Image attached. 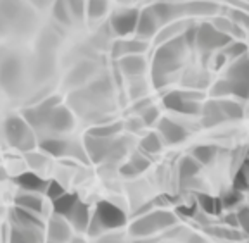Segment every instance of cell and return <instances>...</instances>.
<instances>
[{"label":"cell","instance_id":"1","mask_svg":"<svg viewBox=\"0 0 249 243\" xmlns=\"http://www.w3.org/2000/svg\"><path fill=\"white\" fill-rule=\"evenodd\" d=\"M185 38L177 36L173 40H168L166 43L160 47V50L154 55V78L160 80L164 78L166 74L173 73L177 67L180 66V59H182L183 52H185Z\"/></svg>","mask_w":249,"mask_h":243},{"label":"cell","instance_id":"2","mask_svg":"<svg viewBox=\"0 0 249 243\" xmlns=\"http://www.w3.org/2000/svg\"><path fill=\"white\" fill-rule=\"evenodd\" d=\"M175 224H177L175 214L166 212V211L147 212L130 226V233L133 236H139V238H147V236L154 235V233L161 231V229L171 228Z\"/></svg>","mask_w":249,"mask_h":243},{"label":"cell","instance_id":"3","mask_svg":"<svg viewBox=\"0 0 249 243\" xmlns=\"http://www.w3.org/2000/svg\"><path fill=\"white\" fill-rule=\"evenodd\" d=\"M5 135L9 143L18 150L28 152L35 147V136L24 117H9L5 123Z\"/></svg>","mask_w":249,"mask_h":243},{"label":"cell","instance_id":"4","mask_svg":"<svg viewBox=\"0 0 249 243\" xmlns=\"http://www.w3.org/2000/svg\"><path fill=\"white\" fill-rule=\"evenodd\" d=\"M196 43L201 50H214V49H225L229 43H232L230 40V35L227 33H222L220 30L213 26L210 23H204L197 28V38H196Z\"/></svg>","mask_w":249,"mask_h":243},{"label":"cell","instance_id":"5","mask_svg":"<svg viewBox=\"0 0 249 243\" xmlns=\"http://www.w3.org/2000/svg\"><path fill=\"white\" fill-rule=\"evenodd\" d=\"M93 217L99 221V224L102 226V229H116L124 226L126 223V216L120 207H116L111 202H99L95 207V214Z\"/></svg>","mask_w":249,"mask_h":243},{"label":"cell","instance_id":"6","mask_svg":"<svg viewBox=\"0 0 249 243\" xmlns=\"http://www.w3.org/2000/svg\"><path fill=\"white\" fill-rule=\"evenodd\" d=\"M140 12L137 9H124V11L118 12L113 16L111 19V28L118 36H128L132 33H135L137 23H139Z\"/></svg>","mask_w":249,"mask_h":243},{"label":"cell","instance_id":"7","mask_svg":"<svg viewBox=\"0 0 249 243\" xmlns=\"http://www.w3.org/2000/svg\"><path fill=\"white\" fill-rule=\"evenodd\" d=\"M57 105H59L57 97H52L49 100H43L42 104H38L36 107H31L24 112V121H26L31 128L47 126V121H49L51 112L54 111Z\"/></svg>","mask_w":249,"mask_h":243},{"label":"cell","instance_id":"8","mask_svg":"<svg viewBox=\"0 0 249 243\" xmlns=\"http://www.w3.org/2000/svg\"><path fill=\"white\" fill-rule=\"evenodd\" d=\"M113 142L97 136H87L85 138V150L92 162H102L106 157L113 154Z\"/></svg>","mask_w":249,"mask_h":243},{"label":"cell","instance_id":"9","mask_svg":"<svg viewBox=\"0 0 249 243\" xmlns=\"http://www.w3.org/2000/svg\"><path fill=\"white\" fill-rule=\"evenodd\" d=\"M158 130H160L161 136L166 143L170 145H177V143H182L187 138V130L182 124L175 123V121L163 117V119L158 123Z\"/></svg>","mask_w":249,"mask_h":243},{"label":"cell","instance_id":"10","mask_svg":"<svg viewBox=\"0 0 249 243\" xmlns=\"http://www.w3.org/2000/svg\"><path fill=\"white\" fill-rule=\"evenodd\" d=\"M158 28H160V21H158V17H156L154 11H152L151 7H147L140 12L135 35L139 36V40H147L156 35Z\"/></svg>","mask_w":249,"mask_h":243},{"label":"cell","instance_id":"11","mask_svg":"<svg viewBox=\"0 0 249 243\" xmlns=\"http://www.w3.org/2000/svg\"><path fill=\"white\" fill-rule=\"evenodd\" d=\"M73 124H74V121H73V116H71V112L68 111L66 107H62V105H57V107L51 112L49 121H47V126L55 133L70 131L71 128H73Z\"/></svg>","mask_w":249,"mask_h":243},{"label":"cell","instance_id":"12","mask_svg":"<svg viewBox=\"0 0 249 243\" xmlns=\"http://www.w3.org/2000/svg\"><path fill=\"white\" fill-rule=\"evenodd\" d=\"M49 238L52 243H68L71 238L70 224L62 219L61 216L54 217L49 223Z\"/></svg>","mask_w":249,"mask_h":243},{"label":"cell","instance_id":"13","mask_svg":"<svg viewBox=\"0 0 249 243\" xmlns=\"http://www.w3.org/2000/svg\"><path fill=\"white\" fill-rule=\"evenodd\" d=\"M66 219L70 221V224L76 231H85V229H89V224L92 217H90V214H89V207H87L83 202H78L76 207L71 211V214Z\"/></svg>","mask_w":249,"mask_h":243},{"label":"cell","instance_id":"14","mask_svg":"<svg viewBox=\"0 0 249 243\" xmlns=\"http://www.w3.org/2000/svg\"><path fill=\"white\" fill-rule=\"evenodd\" d=\"M120 69L126 76H140L145 71V59L142 55H124L120 59Z\"/></svg>","mask_w":249,"mask_h":243},{"label":"cell","instance_id":"15","mask_svg":"<svg viewBox=\"0 0 249 243\" xmlns=\"http://www.w3.org/2000/svg\"><path fill=\"white\" fill-rule=\"evenodd\" d=\"M16 183L21 186L23 190H26L28 193H35V192H45L47 190V181L42 179L36 173H23L16 178Z\"/></svg>","mask_w":249,"mask_h":243},{"label":"cell","instance_id":"16","mask_svg":"<svg viewBox=\"0 0 249 243\" xmlns=\"http://www.w3.org/2000/svg\"><path fill=\"white\" fill-rule=\"evenodd\" d=\"M147 49V43L144 40H123V42L116 43L114 47V54L118 57H124V55H140Z\"/></svg>","mask_w":249,"mask_h":243},{"label":"cell","instance_id":"17","mask_svg":"<svg viewBox=\"0 0 249 243\" xmlns=\"http://www.w3.org/2000/svg\"><path fill=\"white\" fill-rule=\"evenodd\" d=\"M201 114H202V124L206 128H213L222 123V121H225V116H223L222 109H220V104L214 100L208 102V104L202 107Z\"/></svg>","mask_w":249,"mask_h":243},{"label":"cell","instance_id":"18","mask_svg":"<svg viewBox=\"0 0 249 243\" xmlns=\"http://www.w3.org/2000/svg\"><path fill=\"white\" fill-rule=\"evenodd\" d=\"M40 147L43 152L54 155V157H64L71 152V145L61 138H47L40 143Z\"/></svg>","mask_w":249,"mask_h":243},{"label":"cell","instance_id":"19","mask_svg":"<svg viewBox=\"0 0 249 243\" xmlns=\"http://www.w3.org/2000/svg\"><path fill=\"white\" fill-rule=\"evenodd\" d=\"M78 202L80 200H78V197L74 193H64L62 197L55 198V200L52 202V207H54V212L57 214V216L68 217L71 214V211L76 207Z\"/></svg>","mask_w":249,"mask_h":243},{"label":"cell","instance_id":"20","mask_svg":"<svg viewBox=\"0 0 249 243\" xmlns=\"http://www.w3.org/2000/svg\"><path fill=\"white\" fill-rule=\"evenodd\" d=\"M227 78L233 81H249V55L237 59L227 71Z\"/></svg>","mask_w":249,"mask_h":243},{"label":"cell","instance_id":"21","mask_svg":"<svg viewBox=\"0 0 249 243\" xmlns=\"http://www.w3.org/2000/svg\"><path fill=\"white\" fill-rule=\"evenodd\" d=\"M19 73H21L19 62L16 61V59H7V61L0 66V81L7 86L19 78Z\"/></svg>","mask_w":249,"mask_h":243},{"label":"cell","instance_id":"22","mask_svg":"<svg viewBox=\"0 0 249 243\" xmlns=\"http://www.w3.org/2000/svg\"><path fill=\"white\" fill-rule=\"evenodd\" d=\"M16 205L21 207V209H24V211H30V212H33V214L42 212V209H43L42 200H40L36 195H33V193H23V195H18V197H16Z\"/></svg>","mask_w":249,"mask_h":243},{"label":"cell","instance_id":"23","mask_svg":"<svg viewBox=\"0 0 249 243\" xmlns=\"http://www.w3.org/2000/svg\"><path fill=\"white\" fill-rule=\"evenodd\" d=\"M199 173V162L194 157H183L178 166V176L182 181H191Z\"/></svg>","mask_w":249,"mask_h":243},{"label":"cell","instance_id":"24","mask_svg":"<svg viewBox=\"0 0 249 243\" xmlns=\"http://www.w3.org/2000/svg\"><path fill=\"white\" fill-rule=\"evenodd\" d=\"M151 9L154 11L160 24H168L177 14H178V7H175V5H171V4H166V2H160V4L152 5Z\"/></svg>","mask_w":249,"mask_h":243},{"label":"cell","instance_id":"25","mask_svg":"<svg viewBox=\"0 0 249 243\" xmlns=\"http://www.w3.org/2000/svg\"><path fill=\"white\" fill-rule=\"evenodd\" d=\"M12 214H14L16 219H18V223H19L23 228H30V229H40L42 228V221H40L33 212H30V211H24V209L18 207Z\"/></svg>","mask_w":249,"mask_h":243},{"label":"cell","instance_id":"26","mask_svg":"<svg viewBox=\"0 0 249 243\" xmlns=\"http://www.w3.org/2000/svg\"><path fill=\"white\" fill-rule=\"evenodd\" d=\"M185 97H183V92H170L168 95L163 97V105L168 109V111L173 112H183V107H185Z\"/></svg>","mask_w":249,"mask_h":243},{"label":"cell","instance_id":"27","mask_svg":"<svg viewBox=\"0 0 249 243\" xmlns=\"http://www.w3.org/2000/svg\"><path fill=\"white\" fill-rule=\"evenodd\" d=\"M197 202L206 214H220L223 209L222 198H213V197H210V195H206V193H199Z\"/></svg>","mask_w":249,"mask_h":243},{"label":"cell","instance_id":"28","mask_svg":"<svg viewBox=\"0 0 249 243\" xmlns=\"http://www.w3.org/2000/svg\"><path fill=\"white\" fill-rule=\"evenodd\" d=\"M121 128L123 124L121 123H113V124H102V126H95L92 128L89 131L90 136H97V138H106V140H111L114 135L121 131Z\"/></svg>","mask_w":249,"mask_h":243},{"label":"cell","instance_id":"29","mask_svg":"<svg viewBox=\"0 0 249 243\" xmlns=\"http://www.w3.org/2000/svg\"><path fill=\"white\" fill-rule=\"evenodd\" d=\"M218 104H220V109H222L225 119L237 121V119H242V116H244V109H242V105H239L237 102L220 100Z\"/></svg>","mask_w":249,"mask_h":243},{"label":"cell","instance_id":"30","mask_svg":"<svg viewBox=\"0 0 249 243\" xmlns=\"http://www.w3.org/2000/svg\"><path fill=\"white\" fill-rule=\"evenodd\" d=\"M214 155H216V148L213 145H197L192 150V157L199 162V164H210L213 162Z\"/></svg>","mask_w":249,"mask_h":243},{"label":"cell","instance_id":"31","mask_svg":"<svg viewBox=\"0 0 249 243\" xmlns=\"http://www.w3.org/2000/svg\"><path fill=\"white\" fill-rule=\"evenodd\" d=\"M85 12L90 19H99L107 12V0H87Z\"/></svg>","mask_w":249,"mask_h":243},{"label":"cell","instance_id":"32","mask_svg":"<svg viewBox=\"0 0 249 243\" xmlns=\"http://www.w3.org/2000/svg\"><path fill=\"white\" fill-rule=\"evenodd\" d=\"M161 147H163V143H161V138L158 133H149L140 142V148L147 152V154H158L161 150Z\"/></svg>","mask_w":249,"mask_h":243},{"label":"cell","instance_id":"33","mask_svg":"<svg viewBox=\"0 0 249 243\" xmlns=\"http://www.w3.org/2000/svg\"><path fill=\"white\" fill-rule=\"evenodd\" d=\"M54 17L59 21V23L62 24H70L71 23V11L70 7H68L66 4V0H55V4H54Z\"/></svg>","mask_w":249,"mask_h":243},{"label":"cell","instance_id":"34","mask_svg":"<svg viewBox=\"0 0 249 243\" xmlns=\"http://www.w3.org/2000/svg\"><path fill=\"white\" fill-rule=\"evenodd\" d=\"M189 14H197V16H206L213 14L216 11V5L210 4V2H194V4H189L185 9Z\"/></svg>","mask_w":249,"mask_h":243},{"label":"cell","instance_id":"35","mask_svg":"<svg viewBox=\"0 0 249 243\" xmlns=\"http://www.w3.org/2000/svg\"><path fill=\"white\" fill-rule=\"evenodd\" d=\"M246 52H248V47H246V43H242V42L229 43V45L223 49V55H225V57H230V59H235V61L244 57Z\"/></svg>","mask_w":249,"mask_h":243},{"label":"cell","instance_id":"36","mask_svg":"<svg viewBox=\"0 0 249 243\" xmlns=\"http://www.w3.org/2000/svg\"><path fill=\"white\" fill-rule=\"evenodd\" d=\"M230 81V95H235L239 98H249V81Z\"/></svg>","mask_w":249,"mask_h":243},{"label":"cell","instance_id":"37","mask_svg":"<svg viewBox=\"0 0 249 243\" xmlns=\"http://www.w3.org/2000/svg\"><path fill=\"white\" fill-rule=\"evenodd\" d=\"M211 233H213L214 236H218V238H225V240H241L242 238L241 233L233 228H213Z\"/></svg>","mask_w":249,"mask_h":243},{"label":"cell","instance_id":"38","mask_svg":"<svg viewBox=\"0 0 249 243\" xmlns=\"http://www.w3.org/2000/svg\"><path fill=\"white\" fill-rule=\"evenodd\" d=\"M140 117H142V124H145V126H152L156 121L160 119V111H158L154 105H149V107L140 114Z\"/></svg>","mask_w":249,"mask_h":243},{"label":"cell","instance_id":"39","mask_svg":"<svg viewBox=\"0 0 249 243\" xmlns=\"http://www.w3.org/2000/svg\"><path fill=\"white\" fill-rule=\"evenodd\" d=\"M45 193H47V197H49L52 202H54L55 198L62 197V195H64L66 192H64V188H62V185L59 181H49V183H47Z\"/></svg>","mask_w":249,"mask_h":243},{"label":"cell","instance_id":"40","mask_svg":"<svg viewBox=\"0 0 249 243\" xmlns=\"http://www.w3.org/2000/svg\"><path fill=\"white\" fill-rule=\"evenodd\" d=\"M66 4L74 17H83L87 9V0H66Z\"/></svg>","mask_w":249,"mask_h":243},{"label":"cell","instance_id":"41","mask_svg":"<svg viewBox=\"0 0 249 243\" xmlns=\"http://www.w3.org/2000/svg\"><path fill=\"white\" fill-rule=\"evenodd\" d=\"M237 219H239V228L242 229V233H244V235L249 236V207L239 209Z\"/></svg>","mask_w":249,"mask_h":243},{"label":"cell","instance_id":"42","mask_svg":"<svg viewBox=\"0 0 249 243\" xmlns=\"http://www.w3.org/2000/svg\"><path fill=\"white\" fill-rule=\"evenodd\" d=\"M239 202H241V192H237V190H232L230 193H227L225 197L222 198V205L223 207H233V205H237Z\"/></svg>","mask_w":249,"mask_h":243},{"label":"cell","instance_id":"43","mask_svg":"<svg viewBox=\"0 0 249 243\" xmlns=\"http://www.w3.org/2000/svg\"><path fill=\"white\" fill-rule=\"evenodd\" d=\"M133 164V166H135V169L139 171V173H142V171H145L149 167V161L147 159H144L142 157V155H139V154H135L132 157V161H130Z\"/></svg>","mask_w":249,"mask_h":243},{"label":"cell","instance_id":"44","mask_svg":"<svg viewBox=\"0 0 249 243\" xmlns=\"http://www.w3.org/2000/svg\"><path fill=\"white\" fill-rule=\"evenodd\" d=\"M120 173L123 174L124 178H133V176H137V174H140L139 171L135 169V166H133L132 162H128V164H124V166L120 169Z\"/></svg>","mask_w":249,"mask_h":243},{"label":"cell","instance_id":"45","mask_svg":"<svg viewBox=\"0 0 249 243\" xmlns=\"http://www.w3.org/2000/svg\"><path fill=\"white\" fill-rule=\"evenodd\" d=\"M225 223L229 224V228L237 229V228H239V219H237V214H229V216L225 217Z\"/></svg>","mask_w":249,"mask_h":243},{"label":"cell","instance_id":"46","mask_svg":"<svg viewBox=\"0 0 249 243\" xmlns=\"http://www.w3.org/2000/svg\"><path fill=\"white\" fill-rule=\"evenodd\" d=\"M178 214H183V216H187V217L194 216L196 214L194 205H192V207H178Z\"/></svg>","mask_w":249,"mask_h":243},{"label":"cell","instance_id":"47","mask_svg":"<svg viewBox=\"0 0 249 243\" xmlns=\"http://www.w3.org/2000/svg\"><path fill=\"white\" fill-rule=\"evenodd\" d=\"M187 243H206V240L202 238L201 235H191L187 238Z\"/></svg>","mask_w":249,"mask_h":243},{"label":"cell","instance_id":"48","mask_svg":"<svg viewBox=\"0 0 249 243\" xmlns=\"http://www.w3.org/2000/svg\"><path fill=\"white\" fill-rule=\"evenodd\" d=\"M133 243H154L152 240H149V238H139V240H135Z\"/></svg>","mask_w":249,"mask_h":243},{"label":"cell","instance_id":"49","mask_svg":"<svg viewBox=\"0 0 249 243\" xmlns=\"http://www.w3.org/2000/svg\"><path fill=\"white\" fill-rule=\"evenodd\" d=\"M0 31H5V26H4V17L0 14Z\"/></svg>","mask_w":249,"mask_h":243},{"label":"cell","instance_id":"50","mask_svg":"<svg viewBox=\"0 0 249 243\" xmlns=\"http://www.w3.org/2000/svg\"><path fill=\"white\" fill-rule=\"evenodd\" d=\"M118 2H128V0H118Z\"/></svg>","mask_w":249,"mask_h":243},{"label":"cell","instance_id":"51","mask_svg":"<svg viewBox=\"0 0 249 243\" xmlns=\"http://www.w3.org/2000/svg\"><path fill=\"white\" fill-rule=\"evenodd\" d=\"M0 178H2V176H0Z\"/></svg>","mask_w":249,"mask_h":243}]
</instances>
